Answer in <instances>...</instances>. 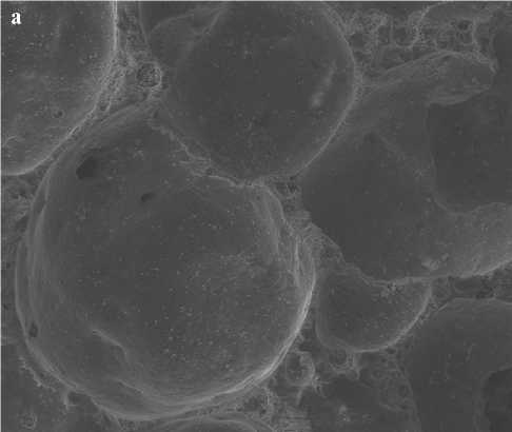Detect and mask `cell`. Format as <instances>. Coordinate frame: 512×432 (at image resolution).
Wrapping results in <instances>:
<instances>
[{
    "mask_svg": "<svg viewBox=\"0 0 512 432\" xmlns=\"http://www.w3.org/2000/svg\"><path fill=\"white\" fill-rule=\"evenodd\" d=\"M318 247L309 314L328 349L373 353L395 347L428 311L431 281H380Z\"/></svg>",
    "mask_w": 512,
    "mask_h": 432,
    "instance_id": "obj_5",
    "label": "cell"
},
{
    "mask_svg": "<svg viewBox=\"0 0 512 432\" xmlns=\"http://www.w3.org/2000/svg\"><path fill=\"white\" fill-rule=\"evenodd\" d=\"M125 313L146 381L194 391L265 379L307 321L311 239L266 185L167 156L137 168Z\"/></svg>",
    "mask_w": 512,
    "mask_h": 432,
    "instance_id": "obj_2",
    "label": "cell"
},
{
    "mask_svg": "<svg viewBox=\"0 0 512 432\" xmlns=\"http://www.w3.org/2000/svg\"><path fill=\"white\" fill-rule=\"evenodd\" d=\"M511 304L459 298L428 311L396 346L421 430L483 432L510 417Z\"/></svg>",
    "mask_w": 512,
    "mask_h": 432,
    "instance_id": "obj_4",
    "label": "cell"
},
{
    "mask_svg": "<svg viewBox=\"0 0 512 432\" xmlns=\"http://www.w3.org/2000/svg\"><path fill=\"white\" fill-rule=\"evenodd\" d=\"M510 95L484 85L361 89L298 175L312 229L380 281L485 276L511 261Z\"/></svg>",
    "mask_w": 512,
    "mask_h": 432,
    "instance_id": "obj_1",
    "label": "cell"
},
{
    "mask_svg": "<svg viewBox=\"0 0 512 432\" xmlns=\"http://www.w3.org/2000/svg\"><path fill=\"white\" fill-rule=\"evenodd\" d=\"M244 81L165 127L206 164L248 184L298 176L361 90L336 16L322 7L243 8Z\"/></svg>",
    "mask_w": 512,
    "mask_h": 432,
    "instance_id": "obj_3",
    "label": "cell"
}]
</instances>
